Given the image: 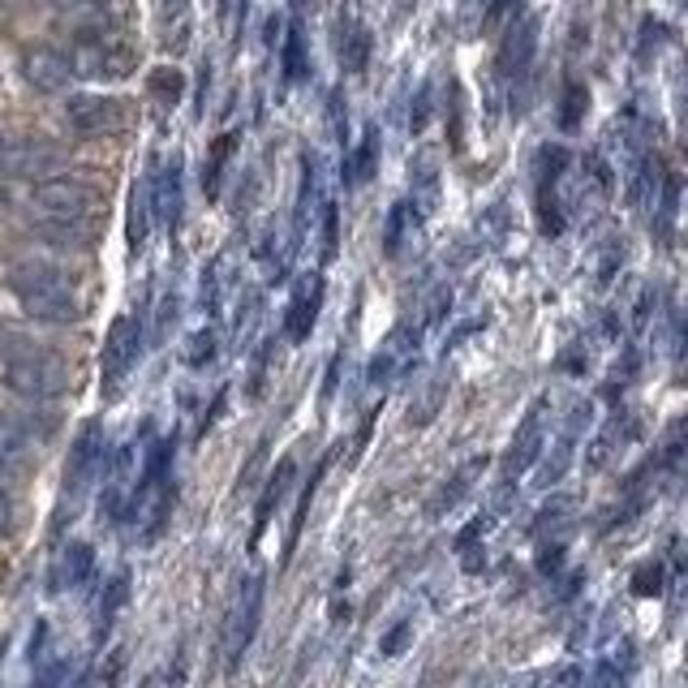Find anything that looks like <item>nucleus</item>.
I'll return each mask as SVG.
<instances>
[{"instance_id": "7ed1b4c3", "label": "nucleus", "mask_w": 688, "mask_h": 688, "mask_svg": "<svg viewBox=\"0 0 688 688\" xmlns=\"http://www.w3.org/2000/svg\"><path fill=\"white\" fill-rule=\"evenodd\" d=\"M0 383L26 405H56L69 392V370L52 348L22 341V336H4V344H0Z\"/></svg>"}, {"instance_id": "c03bdc74", "label": "nucleus", "mask_w": 688, "mask_h": 688, "mask_svg": "<svg viewBox=\"0 0 688 688\" xmlns=\"http://www.w3.org/2000/svg\"><path fill=\"white\" fill-rule=\"evenodd\" d=\"M271 348L276 341H267L258 348V357H254V370H250V400H258L263 396V387H267V366H271Z\"/></svg>"}, {"instance_id": "5701e85b", "label": "nucleus", "mask_w": 688, "mask_h": 688, "mask_svg": "<svg viewBox=\"0 0 688 688\" xmlns=\"http://www.w3.org/2000/svg\"><path fill=\"white\" fill-rule=\"evenodd\" d=\"M151 177H155V168H151L146 177H138V181H133V190H129V245H133V250H142V245H146V237H151V220H155Z\"/></svg>"}, {"instance_id": "2eb2a0df", "label": "nucleus", "mask_w": 688, "mask_h": 688, "mask_svg": "<svg viewBox=\"0 0 688 688\" xmlns=\"http://www.w3.org/2000/svg\"><path fill=\"white\" fill-rule=\"evenodd\" d=\"M564 168H569V151L564 146L543 151V164H538V225H543L547 237L564 232V203H560Z\"/></svg>"}, {"instance_id": "393cba45", "label": "nucleus", "mask_w": 688, "mask_h": 688, "mask_svg": "<svg viewBox=\"0 0 688 688\" xmlns=\"http://www.w3.org/2000/svg\"><path fill=\"white\" fill-rule=\"evenodd\" d=\"M654 199H659V207H654V237H659L663 245H672L676 225H680V177H676V173H667Z\"/></svg>"}, {"instance_id": "6e6552de", "label": "nucleus", "mask_w": 688, "mask_h": 688, "mask_svg": "<svg viewBox=\"0 0 688 688\" xmlns=\"http://www.w3.org/2000/svg\"><path fill=\"white\" fill-rule=\"evenodd\" d=\"M133 69H138V43L125 39L120 30L78 43V52H74V74L91 78V82H125Z\"/></svg>"}, {"instance_id": "603ef678", "label": "nucleus", "mask_w": 688, "mask_h": 688, "mask_svg": "<svg viewBox=\"0 0 688 688\" xmlns=\"http://www.w3.org/2000/svg\"><path fill=\"white\" fill-rule=\"evenodd\" d=\"M186 685V646L177 650V659H173V667H168V688H181Z\"/></svg>"}, {"instance_id": "9b49d317", "label": "nucleus", "mask_w": 688, "mask_h": 688, "mask_svg": "<svg viewBox=\"0 0 688 688\" xmlns=\"http://www.w3.org/2000/svg\"><path fill=\"white\" fill-rule=\"evenodd\" d=\"M538 39H543V22L534 13H517L504 30V43H499V56H495V74L499 82H521L530 69H534V56H538Z\"/></svg>"}, {"instance_id": "4c0bfd02", "label": "nucleus", "mask_w": 688, "mask_h": 688, "mask_svg": "<svg viewBox=\"0 0 688 688\" xmlns=\"http://www.w3.org/2000/svg\"><path fill=\"white\" fill-rule=\"evenodd\" d=\"M585 109H589V91H585L581 82H573V87L564 91V104H560V129L573 133L576 125L585 120Z\"/></svg>"}, {"instance_id": "c9c22d12", "label": "nucleus", "mask_w": 688, "mask_h": 688, "mask_svg": "<svg viewBox=\"0 0 688 688\" xmlns=\"http://www.w3.org/2000/svg\"><path fill=\"white\" fill-rule=\"evenodd\" d=\"M628 585H633V594H637V598H659V594L667 589V564H663V560H646V564H637Z\"/></svg>"}, {"instance_id": "a18cd8bd", "label": "nucleus", "mask_w": 688, "mask_h": 688, "mask_svg": "<svg viewBox=\"0 0 688 688\" xmlns=\"http://www.w3.org/2000/svg\"><path fill=\"white\" fill-rule=\"evenodd\" d=\"M336 245H341V216L336 203H323V258H336Z\"/></svg>"}, {"instance_id": "09e8293b", "label": "nucleus", "mask_w": 688, "mask_h": 688, "mask_svg": "<svg viewBox=\"0 0 688 688\" xmlns=\"http://www.w3.org/2000/svg\"><path fill=\"white\" fill-rule=\"evenodd\" d=\"M13 525H17V504H13V495L0 486V538H9Z\"/></svg>"}, {"instance_id": "6ab92c4d", "label": "nucleus", "mask_w": 688, "mask_h": 688, "mask_svg": "<svg viewBox=\"0 0 688 688\" xmlns=\"http://www.w3.org/2000/svg\"><path fill=\"white\" fill-rule=\"evenodd\" d=\"M637 435H641V422H637V413H633V409H620V413H615V418H611V422L598 431V439L589 444V453H585V469H589V473H598L607 460L615 457L624 444H633Z\"/></svg>"}, {"instance_id": "864d4df0", "label": "nucleus", "mask_w": 688, "mask_h": 688, "mask_svg": "<svg viewBox=\"0 0 688 688\" xmlns=\"http://www.w3.org/2000/svg\"><path fill=\"white\" fill-rule=\"evenodd\" d=\"M142 688H151V685H142Z\"/></svg>"}, {"instance_id": "9d476101", "label": "nucleus", "mask_w": 688, "mask_h": 688, "mask_svg": "<svg viewBox=\"0 0 688 688\" xmlns=\"http://www.w3.org/2000/svg\"><path fill=\"white\" fill-rule=\"evenodd\" d=\"M129 120V104L116 95H100V91H82L65 100V125L78 138H100V133H116Z\"/></svg>"}, {"instance_id": "f704fd0d", "label": "nucleus", "mask_w": 688, "mask_h": 688, "mask_svg": "<svg viewBox=\"0 0 688 688\" xmlns=\"http://www.w3.org/2000/svg\"><path fill=\"white\" fill-rule=\"evenodd\" d=\"M637 370H641V353H637V348H628V353H624V361H615V366H611V374L602 379V396H607V400L624 396V392H628V383L637 379Z\"/></svg>"}, {"instance_id": "412c9836", "label": "nucleus", "mask_w": 688, "mask_h": 688, "mask_svg": "<svg viewBox=\"0 0 688 688\" xmlns=\"http://www.w3.org/2000/svg\"><path fill=\"white\" fill-rule=\"evenodd\" d=\"M125 602H129V569H116L109 581H104V589H100V602H95V628H91V641H95V650L113 637L116 628V615L125 611Z\"/></svg>"}, {"instance_id": "2f4dec72", "label": "nucleus", "mask_w": 688, "mask_h": 688, "mask_svg": "<svg viewBox=\"0 0 688 688\" xmlns=\"http://www.w3.org/2000/svg\"><path fill=\"white\" fill-rule=\"evenodd\" d=\"M573 512H576L573 499H569V495H556V499H551V504H543V512L534 517V534H538V538H547V534L564 538L560 530L569 525V517H573Z\"/></svg>"}, {"instance_id": "3c124183", "label": "nucleus", "mask_w": 688, "mask_h": 688, "mask_svg": "<svg viewBox=\"0 0 688 688\" xmlns=\"http://www.w3.org/2000/svg\"><path fill=\"white\" fill-rule=\"evenodd\" d=\"M426 116H431V87H422V91H418V104H413V116H409L413 133H418V129H426Z\"/></svg>"}, {"instance_id": "0eeeda50", "label": "nucleus", "mask_w": 688, "mask_h": 688, "mask_svg": "<svg viewBox=\"0 0 688 688\" xmlns=\"http://www.w3.org/2000/svg\"><path fill=\"white\" fill-rule=\"evenodd\" d=\"M146 348V323L138 315H116L109 336H104V353H100V387L104 396H116L125 387V379L138 370Z\"/></svg>"}, {"instance_id": "f3484780", "label": "nucleus", "mask_w": 688, "mask_h": 688, "mask_svg": "<svg viewBox=\"0 0 688 688\" xmlns=\"http://www.w3.org/2000/svg\"><path fill=\"white\" fill-rule=\"evenodd\" d=\"M482 473H486V457H469L464 464H457L444 482H439V490L431 495V504H426V517L431 521H444L453 508H460L469 495H473V486L482 482Z\"/></svg>"}, {"instance_id": "a19ab883", "label": "nucleus", "mask_w": 688, "mask_h": 688, "mask_svg": "<svg viewBox=\"0 0 688 688\" xmlns=\"http://www.w3.org/2000/svg\"><path fill=\"white\" fill-rule=\"evenodd\" d=\"M564 556H569V538H543L538 543V573L556 576L564 569Z\"/></svg>"}, {"instance_id": "c85d7f7f", "label": "nucleus", "mask_w": 688, "mask_h": 688, "mask_svg": "<svg viewBox=\"0 0 688 688\" xmlns=\"http://www.w3.org/2000/svg\"><path fill=\"white\" fill-rule=\"evenodd\" d=\"M146 91H151V100H155L160 109H177L181 95H186V74L173 69V65H160V69H151Z\"/></svg>"}, {"instance_id": "b1692460", "label": "nucleus", "mask_w": 688, "mask_h": 688, "mask_svg": "<svg viewBox=\"0 0 688 688\" xmlns=\"http://www.w3.org/2000/svg\"><path fill=\"white\" fill-rule=\"evenodd\" d=\"M336 56L348 74H361L366 61H370V30L357 22V17H344L341 30H336Z\"/></svg>"}, {"instance_id": "a878e982", "label": "nucleus", "mask_w": 688, "mask_h": 688, "mask_svg": "<svg viewBox=\"0 0 688 688\" xmlns=\"http://www.w3.org/2000/svg\"><path fill=\"white\" fill-rule=\"evenodd\" d=\"M374 168H379V129H366L361 142L353 146V155L344 160V186L361 190L374 177Z\"/></svg>"}, {"instance_id": "4468645a", "label": "nucleus", "mask_w": 688, "mask_h": 688, "mask_svg": "<svg viewBox=\"0 0 688 688\" xmlns=\"http://www.w3.org/2000/svg\"><path fill=\"white\" fill-rule=\"evenodd\" d=\"M323 297H328V284H323V271H310L297 280L293 297H289V310H284V341L302 344L310 341L319 315H323Z\"/></svg>"}, {"instance_id": "ddd939ff", "label": "nucleus", "mask_w": 688, "mask_h": 688, "mask_svg": "<svg viewBox=\"0 0 688 688\" xmlns=\"http://www.w3.org/2000/svg\"><path fill=\"white\" fill-rule=\"evenodd\" d=\"M56 164H61V151L48 138L0 133V173H9V177H43Z\"/></svg>"}, {"instance_id": "72a5a7b5", "label": "nucleus", "mask_w": 688, "mask_h": 688, "mask_svg": "<svg viewBox=\"0 0 688 688\" xmlns=\"http://www.w3.org/2000/svg\"><path fill=\"white\" fill-rule=\"evenodd\" d=\"M26 448H30V439H26L22 422L9 418V413H0V469L17 464V460L26 457Z\"/></svg>"}, {"instance_id": "f8f14e48", "label": "nucleus", "mask_w": 688, "mask_h": 688, "mask_svg": "<svg viewBox=\"0 0 688 688\" xmlns=\"http://www.w3.org/2000/svg\"><path fill=\"white\" fill-rule=\"evenodd\" d=\"M589 418H594V405H589V400H573V409H569V418H564L556 444H551V457L543 460V469H538V486H543V490H551V486L573 469L576 444H581V435L589 431Z\"/></svg>"}, {"instance_id": "bb28decb", "label": "nucleus", "mask_w": 688, "mask_h": 688, "mask_svg": "<svg viewBox=\"0 0 688 688\" xmlns=\"http://www.w3.org/2000/svg\"><path fill=\"white\" fill-rule=\"evenodd\" d=\"M232 151H237V133H220V138L212 142L207 164H203V190H207V199H220V186H225Z\"/></svg>"}, {"instance_id": "473e14b6", "label": "nucleus", "mask_w": 688, "mask_h": 688, "mask_svg": "<svg viewBox=\"0 0 688 688\" xmlns=\"http://www.w3.org/2000/svg\"><path fill=\"white\" fill-rule=\"evenodd\" d=\"M280 69H284V82H302L306 78V39H302V26H289L284 48H280Z\"/></svg>"}, {"instance_id": "ea45409f", "label": "nucleus", "mask_w": 688, "mask_h": 688, "mask_svg": "<svg viewBox=\"0 0 688 688\" xmlns=\"http://www.w3.org/2000/svg\"><path fill=\"white\" fill-rule=\"evenodd\" d=\"M409 641H413V620H396V624L379 637V654H383V659H400Z\"/></svg>"}, {"instance_id": "37998d69", "label": "nucleus", "mask_w": 688, "mask_h": 688, "mask_svg": "<svg viewBox=\"0 0 688 688\" xmlns=\"http://www.w3.org/2000/svg\"><path fill=\"white\" fill-rule=\"evenodd\" d=\"M486 534H490V512H482V517H473L464 530L457 534V551L464 556L469 547H482L486 543Z\"/></svg>"}, {"instance_id": "cd10ccee", "label": "nucleus", "mask_w": 688, "mask_h": 688, "mask_svg": "<svg viewBox=\"0 0 688 688\" xmlns=\"http://www.w3.org/2000/svg\"><path fill=\"white\" fill-rule=\"evenodd\" d=\"M444 400H448V379H444V374H431L426 387H422V396L409 405V426H431V422L439 418Z\"/></svg>"}, {"instance_id": "e433bc0d", "label": "nucleus", "mask_w": 688, "mask_h": 688, "mask_svg": "<svg viewBox=\"0 0 688 688\" xmlns=\"http://www.w3.org/2000/svg\"><path fill=\"white\" fill-rule=\"evenodd\" d=\"M216 348H220L216 328H203V332H194V341L186 344V366H190V370H203V366H212V361H216Z\"/></svg>"}, {"instance_id": "423d86ee", "label": "nucleus", "mask_w": 688, "mask_h": 688, "mask_svg": "<svg viewBox=\"0 0 688 688\" xmlns=\"http://www.w3.org/2000/svg\"><path fill=\"white\" fill-rule=\"evenodd\" d=\"M547 422H551V396H534L525 418L517 422V435L508 439V453L499 460V486L508 490L512 482H521L547 453Z\"/></svg>"}, {"instance_id": "f257e3e1", "label": "nucleus", "mask_w": 688, "mask_h": 688, "mask_svg": "<svg viewBox=\"0 0 688 688\" xmlns=\"http://www.w3.org/2000/svg\"><path fill=\"white\" fill-rule=\"evenodd\" d=\"M4 289L17 302V310L39 328H74L82 319L78 293L65 267H56L52 258H17L4 276Z\"/></svg>"}, {"instance_id": "49530a36", "label": "nucleus", "mask_w": 688, "mask_h": 688, "mask_svg": "<svg viewBox=\"0 0 688 688\" xmlns=\"http://www.w3.org/2000/svg\"><path fill=\"white\" fill-rule=\"evenodd\" d=\"M547 688H585V672L576 663H560L551 676H547Z\"/></svg>"}, {"instance_id": "f03ea898", "label": "nucleus", "mask_w": 688, "mask_h": 688, "mask_svg": "<svg viewBox=\"0 0 688 688\" xmlns=\"http://www.w3.org/2000/svg\"><path fill=\"white\" fill-rule=\"evenodd\" d=\"M95 186L82 177H39L30 190V216L48 241L78 245L95 216Z\"/></svg>"}, {"instance_id": "7c9ffc66", "label": "nucleus", "mask_w": 688, "mask_h": 688, "mask_svg": "<svg viewBox=\"0 0 688 688\" xmlns=\"http://www.w3.org/2000/svg\"><path fill=\"white\" fill-rule=\"evenodd\" d=\"M680 464H685V422L676 418V422L667 426L659 453H654V469H663L667 477H680Z\"/></svg>"}, {"instance_id": "1a4fd4ad", "label": "nucleus", "mask_w": 688, "mask_h": 688, "mask_svg": "<svg viewBox=\"0 0 688 688\" xmlns=\"http://www.w3.org/2000/svg\"><path fill=\"white\" fill-rule=\"evenodd\" d=\"M17 78L35 95H61V91H69V82L78 74H74V56L61 52L56 43H26L17 56Z\"/></svg>"}, {"instance_id": "79ce46f5", "label": "nucleus", "mask_w": 688, "mask_h": 688, "mask_svg": "<svg viewBox=\"0 0 688 688\" xmlns=\"http://www.w3.org/2000/svg\"><path fill=\"white\" fill-rule=\"evenodd\" d=\"M628 672H633V663L602 659V663L594 667V688H628Z\"/></svg>"}, {"instance_id": "de8ad7c7", "label": "nucleus", "mask_w": 688, "mask_h": 688, "mask_svg": "<svg viewBox=\"0 0 688 688\" xmlns=\"http://www.w3.org/2000/svg\"><path fill=\"white\" fill-rule=\"evenodd\" d=\"M216 271H220L216 263L203 271V306H207L212 315H220V280H216Z\"/></svg>"}, {"instance_id": "c756f323", "label": "nucleus", "mask_w": 688, "mask_h": 688, "mask_svg": "<svg viewBox=\"0 0 688 688\" xmlns=\"http://www.w3.org/2000/svg\"><path fill=\"white\" fill-rule=\"evenodd\" d=\"M413 216H418V212H413V203H396V207L387 212V225H383V254H387V258H400Z\"/></svg>"}, {"instance_id": "dca6fc26", "label": "nucleus", "mask_w": 688, "mask_h": 688, "mask_svg": "<svg viewBox=\"0 0 688 688\" xmlns=\"http://www.w3.org/2000/svg\"><path fill=\"white\" fill-rule=\"evenodd\" d=\"M95 581V547L74 538L56 551L52 569H48V594H69V589H87Z\"/></svg>"}, {"instance_id": "aec40b11", "label": "nucleus", "mask_w": 688, "mask_h": 688, "mask_svg": "<svg viewBox=\"0 0 688 688\" xmlns=\"http://www.w3.org/2000/svg\"><path fill=\"white\" fill-rule=\"evenodd\" d=\"M151 199H155V220H164L168 232H177L181 212H186V199H181V160L177 155H173V164H164L151 177Z\"/></svg>"}, {"instance_id": "a211bd4d", "label": "nucleus", "mask_w": 688, "mask_h": 688, "mask_svg": "<svg viewBox=\"0 0 688 688\" xmlns=\"http://www.w3.org/2000/svg\"><path fill=\"white\" fill-rule=\"evenodd\" d=\"M293 477H297V460L284 457L271 473H267V482H263V495H258V504H254V534H250V543L258 547L263 543V534H267V525H271V517H276V508L289 499V490H293Z\"/></svg>"}, {"instance_id": "4be33fe9", "label": "nucleus", "mask_w": 688, "mask_h": 688, "mask_svg": "<svg viewBox=\"0 0 688 688\" xmlns=\"http://www.w3.org/2000/svg\"><path fill=\"white\" fill-rule=\"evenodd\" d=\"M328 464H332V457L319 460V464H315V473L306 477L302 495H297V508H293V521H289V534H284V564L297 556V543H302V534H306V521H310V508H315V495H319V482H323Z\"/></svg>"}, {"instance_id": "39448f33", "label": "nucleus", "mask_w": 688, "mask_h": 688, "mask_svg": "<svg viewBox=\"0 0 688 688\" xmlns=\"http://www.w3.org/2000/svg\"><path fill=\"white\" fill-rule=\"evenodd\" d=\"M104 464H109V439H104V426L100 422H87L74 444H69V460H65V473H61V508L69 504V512L91 495V486L104 477Z\"/></svg>"}, {"instance_id": "58836bf2", "label": "nucleus", "mask_w": 688, "mask_h": 688, "mask_svg": "<svg viewBox=\"0 0 688 688\" xmlns=\"http://www.w3.org/2000/svg\"><path fill=\"white\" fill-rule=\"evenodd\" d=\"M413 181H418L413 190H422V207H435V194H439V186H435V181H439V173H435V160H431V155H418V164H413ZM422 207H418V212H422Z\"/></svg>"}, {"instance_id": "20e7f679", "label": "nucleus", "mask_w": 688, "mask_h": 688, "mask_svg": "<svg viewBox=\"0 0 688 688\" xmlns=\"http://www.w3.org/2000/svg\"><path fill=\"white\" fill-rule=\"evenodd\" d=\"M263 607H267V573H250L237 585V598H232L229 624H225V663H229V676L241 672L254 637H258V624H263Z\"/></svg>"}, {"instance_id": "8fccbe9b", "label": "nucleus", "mask_w": 688, "mask_h": 688, "mask_svg": "<svg viewBox=\"0 0 688 688\" xmlns=\"http://www.w3.org/2000/svg\"><path fill=\"white\" fill-rule=\"evenodd\" d=\"M341 361H344V348L336 353V357H332V366H328V379H323V396H319V400H323V409L332 405V396H336V387H341Z\"/></svg>"}]
</instances>
